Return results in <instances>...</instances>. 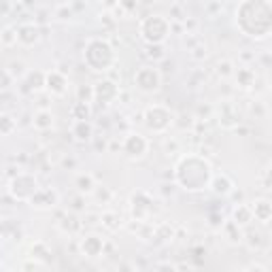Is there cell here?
Segmentation results:
<instances>
[{
  "instance_id": "obj_1",
  "label": "cell",
  "mask_w": 272,
  "mask_h": 272,
  "mask_svg": "<svg viewBox=\"0 0 272 272\" xmlns=\"http://www.w3.org/2000/svg\"><path fill=\"white\" fill-rule=\"evenodd\" d=\"M211 166L198 156H187L179 162L177 166V181L183 189L187 191H198L209 187L211 183Z\"/></svg>"
},
{
  "instance_id": "obj_2",
  "label": "cell",
  "mask_w": 272,
  "mask_h": 272,
  "mask_svg": "<svg viewBox=\"0 0 272 272\" xmlns=\"http://www.w3.org/2000/svg\"><path fill=\"white\" fill-rule=\"evenodd\" d=\"M238 26L245 28L249 21H255V38H264L270 32V7L266 0H245L238 9Z\"/></svg>"
},
{
  "instance_id": "obj_3",
  "label": "cell",
  "mask_w": 272,
  "mask_h": 272,
  "mask_svg": "<svg viewBox=\"0 0 272 272\" xmlns=\"http://www.w3.org/2000/svg\"><path fill=\"white\" fill-rule=\"evenodd\" d=\"M85 62L90 64L92 70H108L115 62L113 47L102 38L88 41V47H85Z\"/></svg>"
},
{
  "instance_id": "obj_4",
  "label": "cell",
  "mask_w": 272,
  "mask_h": 272,
  "mask_svg": "<svg viewBox=\"0 0 272 272\" xmlns=\"http://www.w3.org/2000/svg\"><path fill=\"white\" fill-rule=\"evenodd\" d=\"M170 32L168 21L162 15H149L147 19L140 21V36H143L149 45H162Z\"/></svg>"
},
{
  "instance_id": "obj_5",
  "label": "cell",
  "mask_w": 272,
  "mask_h": 272,
  "mask_svg": "<svg viewBox=\"0 0 272 272\" xmlns=\"http://www.w3.org/2000/svg\"><path fill=\"white\" fill-rule=\"evenodd\" d=\"M145 122L149 130H153V132H164L172 124V113L166 111L164 106H149L145 113Z\"/></svg>"
},
{
  "instance_id": "obj_6",
  "label": "cell",
  "mask_w": 272,
  "mask_h": 272,
  "mask_svg": "<svg viewBox=\"0 0 272 272\" xmlns=\"http://www.w3.org/2000/svg\"><path fill=\"white\" fill-rule=\"evenodd\" d=\"M134 83H136V88H140L143 92H156L162 83V74L153 66H143L134 74Z\"/></svg>"
},
{
  "instance_id": "obj_7",
  "label": "cell",
  "mask_w": 272,
  "mask_h": 272,
  "mask_svg": "<svg viewBox=\"0 0 272 272\" xmlns=\"http://www.w3.org/2000/svg\"><path fill=\"white\" fill-rule=\"evenodd\" d=\"M38 187H36V179L30 175H17L13 181H11V193L15 196L17 200H28L32 198Z\"/></svg>"
},
{
  "instance_id": "obj_8",
  "label": "cell",
  "mask_w": 272,
  "mask_h": 272,
  "mask_svg": "<svg viewBox=\"0 0 272 272\" xmlns=\"http://www.w3.org/2000/svg\"><path fill=\"white\" fill-rule=\"evenodd\" d=\"M122 147H124V153H126L128 158L136 160V158H143V156L147 153L149 143H147V138H143L140 134H128Z\"/></svg>"
},
{
  "instance_id": "obj_9",
  "label": "cell",
  "mask_w": 272,
  "mask_h": 272,
  "mask_svg": "<svg viewBox=\"0 0 272 272\" xmlns=\"http://www.w3.org/2000/svg\"><path fill=\"white\" fill-rule=\"evenodd\" d=\"M119 90L113 81H102V83H96L94 85V98L96 100H104V102H111L113 98H117Z\"/></svg>"
},
{
  "instance_id": "obj_10",
  "label": "cell",
  "mask_w": 272,
  "mask_h": 272,
  "mask_svg": "<svg viewBox=\"0 0 272 272\" xmlns=\"http://www.w3.org/2000/svg\"><path fill=\"white\" fill-rule=\"evenodd\" d=\"M66 83H68V79L64 77L62 72H58V70L49 72L47 77H45V85L49 88V92L56 94V96H62L64 92H66Z\"/></svg>"
},
{
  "instance_id": "obj_11",
  "label": "cell",
  "mask_w": 272,
  "mask_h": 272,
  "mask_svg": "<svg viewBox=\"0 0 272 272\" xmlns=\"http://www.w3.org/2000/svg\"><path fill=\"white\" fill-rule=\"evenodd\" d=\"M17 41L21 43V45H34V43L38 41V28L34 24H24L19 26L17 30Z\"/></svg>"
},
{
  "instance_id": "obj_12",
  "label": "cell",
  "mask_w": 272,
  "mask_h": 272,
  "mask_svg": "<svg viewBox=\"0 0 272 272\" xmlns=\"http://www.w3.org/2000/svg\"><path fill=\"white\" fill-rule=\"evenodd\" d=\"M70 132L77 140H90L92 134H94V126L88 122V119H74Z\"/></svg>"
},
{
  "instance_id": "obj_13",
  "label": "cell",
  "mask_w": 272,
  "mask_h": 272,
  "mask_svg": "<svg viewBox=\"0 0 272 272\" xmlns=\"http://www.w3.org/2000/svg\"><path fill=\"white\" fill-rule=\"evenodd\" d=\"M32 204L34 206H53L58 200V196L56 191H51V189H36L34 193H32Z\"/></svg>"
},
{
  "instance_id": "obj_14",
  "label": "cell",
  "mask_w": 272,
  "mask_h": 272,
  "mask_svg": "<svg viewBox=\"0 0 272 272\" xmlns=\"http://www.w3.org/2000/svg\"><path fill=\"white\" fill-rule=\"evenodd\" d=\"M211 187L215 193H230L234 189V183L230 181L227 175H217V177H211Z\"/></svg>"
},
{
  "instance_id": "obj_15",
  "label": "cell",
  "mask_w": 272,
  "mask_h": 272,
  "mask_svg": "<svg viewBox=\"0 0 272 272\" xmlns=\"http://www.w3.org/2000/svg\"><path fill=\"white\" fill-rule=\"evenodd\" d=\"M251 213H253L262 223H266V221L270 219V202H268V200H257L255 206L251 209Z\"/></svg>"
},
{
  "instance_id": "obj_16",
  "label": "cell",
  "mask_w": 272,
  "mask_h": 272,
  "mask_svg": "<svg viewBox=\"0 0 272 272\" xmlns=\"http://www.w3.org/2000/svg\"><path fill=\"white\" fill-rule=\"evenodd\" d=\"M53 126V115L49 111H38L34 115V128L36 130H49Z\"/></svg>"
},
{
  "instance_id": "obj_17",
  "label": "cell",
  "mask_w": 272,
  "mask_h": 272,
  "mask_svg": "<svg viewBox=\"0 0 272 272\" xmlns=\"http://www.w3.org/2000/svg\"><path fill=\"white\" fill-rule=\"evenodd\" d=\"M77 187H79V191H83V193L94 191V187H96L94 177H92V175H79V177H77Z\"/></svg>"
},
{
  "instance_id": "obj_18",
  "label": "cell",
  "mask_w": 272,
  "mask_h": 272,
  "mask_svg": "<svg viewBox=\"0 0 272 272\" xmlns=\"http://www.w3.org/2000/svg\"><path fill=\"white\" fill-rule=\"evenodd\" d=\"M72 119H90V102H79L72 106Z\"/></svg>"
},
{
  "instance_id": "obj_19",
  "label": "cell",
  "mask_w": 272,
  "mask_h": 272,
  "mask_svg": "<svg viewBox=\"0 0 272 272\" xmlns=\"http://www.w3.org/2000/svg\"><path fill=\"white\" fill-rule=\"evenodd\" d=\"M251 217H253V213H251V209H249V206H238V209L234 211L236 225H238V223H249V221H251Z\"/></svg>"
},
{
  "instance_id": "obj_20",
  "label": "cell",
  "mask_w": 272,
  "mask_h": 272,
  "mask_svg": "<svg viewBox=\"0 0 272 272\" xmlns=\"http://www.w3.org/2000/svg\"><path fill=\"white\" fill-rule=\"evenodd\" d=\"M15 130V122L11 115H0V132L3 134H11Z\"/></svg>"
},
{
  "instance_id": "obj_21",
  "label": "cell",
  "mask_w": 272,
  "mask_h": 272,
  "mask_svg": "<svg viewBox=\"0 0 272 272\" xmlns=\"http://www.w3.org/2000/svg\"><path fill=\"white\" fill-rule=\"evenodd\" d=\"M0 41H3L5 45H13V43L17 41V32L13 34V30H11V28H7V30L3 32V36H0Z\"/></svg>"
},
{
  "instance_id": "obj_22",
  "label": "cell",
  "mask_w": 272,
  "mask_h": 272,
  "mask_svg": "<svg viewBox=\"0 0 272 272\" xmlns=\"http://www.w3.org/2000/svg\"><path fill=\"white\" fill-rule=\"evenodd\" d=\"M117 219H119V217H117L115 213H104V215H102V221H104L108 227H117V223H115Z\"/></svg>"
},
{
  "instance_id": "obj_23",
  "label": "cell",
  "mask_w": 272,
  "mask_h": 272,
  "mask_svg": "<svg viewBox=\"0 0 272 272\" xmlns=\"http://www.w3.org/2000/svg\"><path fill=\"white\" fill-rule=\"evenodd\" d=\"M232 70H230V62H223V64H219V74H223V77H225V74H230Z\"/></svg>"
},
{
  "instance_id": "obj_24",
  "label": "cell",
  "mask_w": 272,
  "mask_h": 272,
  "mask_svg": "<svg viewBox=\"0 0 272 272\" xmlns=\"http://www.w3.org/2000/svg\"><path fill=\"white\" fill-rule=\"evenodd\" d=\"M119 5H122V7H126L128 11H132V9L136 7V0H119Z\"/></svg>"
},
{
  "instance_id": "obj_25",
  "label": "cell",
  "mask_w": 272,
  "mask_h": 272,
  "mask_svg": "<svg viewBox=\"0 0 272 272\" xmlns=\"http://www.w3.org/2000/svg\"><path fill=\"white\" fill-rule=\"evenodd\" d=\"M9 9H11L9 0H3V3H0V11H3V13H9Z\"/></svg>"
},
{
  "instance_id": "obj_26",
  "label": "cell",
  "mask_w": 272,
  "mask_h": 272,
  "mask_svg": "<svg viewBox=\"0 0 272 272\" xmlns=\"http://www.w3.org/2000/svg\"><path fill=\"white\" fill-rule=\"evenodd\" d=\"M145 3H149V0H145ZM153 3H156V0H153Z\"/></svg>"
}]
</instances>
